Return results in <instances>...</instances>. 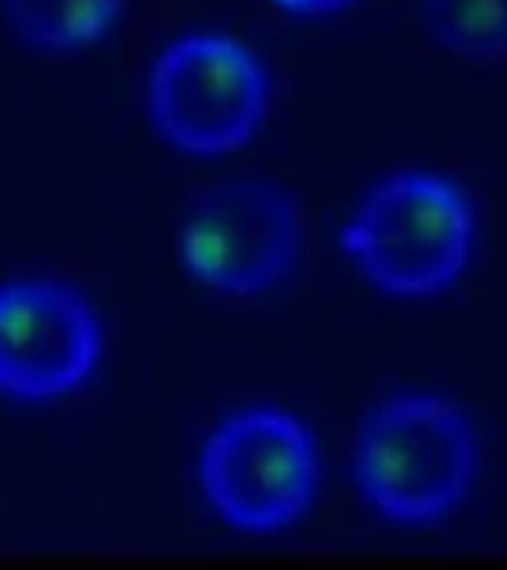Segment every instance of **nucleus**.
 Here are the masks:
<instances>
[{"mask_svg": "<svg viewBox=\"0 0 507 570\" xmlns=\"http://www.w3.org/2000/svg\"><path fill=\"white\" fill-rule=\"evenodd\" d=\"M475 475V429L445 396H391L370 412L354 442L358 489L400 526L445 519L463 505Z\"/></svg>", "mask_w": 507, "mask_h": 570, "instance_id": "f257e3e1", "label": "nucleus"}, {"mask_svg": "<svg viewBox=\"0 0 507 570\" xmlns=\"http://www.w3.org/2000/svg\"><path fill=\"white\" fill-rule=\"evenodd\" d=\"M475 247V214L451 177L396 172L379 180L342 228V249L375 289L433 298L451 289Z\"/></svg>", "mask_w": 507, "mask_h": 570, "instance_id": "f03ea898", "label": "nucleus"}, {"mask_svg": "<svg viewBox=\"0 0 507 570\" xmlns=\"http://www.w3.org/2000/svg\"><path fill=\"white\" fill-rule=\"evenodd\" d=\"M268 112V73L235 37L196 31L159 52L147 75V114L168 145L223 156L247 145Z\"/></svg>", "mask_w": 507, "mask_h": 570, "instance_id": "7ed1b4c3", "label": "nucleus"}, {"mask_svg": "<svg viewBox=\"0 0 507 570\" xmlns=\"http://www.w3.org/2000/svg\"><path fill=\"white\" fill-rule=\"evenodd\" d=\"M198 484L223 522L265 535L291 526L319 487L310 429L282 408H244L207 436Z\"/></svg>", "mask_w": 507, "mask_h": 570, "instance_id": "20e7f679", "label": "nucleus"}, {"mask_svg": "<svg viewBox=\"0 0 507 570\" xmlns=\"http://www.w3.org/2000/svg\"><path fill=\"white\" fill-rule=\"evenodd\" d=\"M301 219L286 189L261 177L207 187L180 222L177 249L196 282L219 294H259L298 259Z\"/></svg>", "mask_w": 507, "mask_h": 570, "instance_id": "39448f33", "label": "nucleus"}, {"mask_svg": "<svg viewBox=\"0 0 507 570\" xmlns=\"http://www.w3.org/2000/svg\"><path fill=\"white\" fill-rule=\"evenodd\" d=\"M103 354V328L79 291L52 280L0 286V394L49 403L82 387Z\"/></svg>", "mask_w": 507, "mask_h": 570, "instance_id": "423d86ee", "label": "nucleus"}, {"mask_svg": "<svg viewBox=\"0 0 507 570\" xmlns=\"http://www.w3.org/2000/svg\"><path fill=\"white\" fill-rule=\"evenodd\" d=\"M126 0H0L3 21L37 52L70 54L103 42L124 19Z\"/></svg>", "mask_w": 507, "mask_h": 570, "instance_id": "0eeeda50", "label": "nucleus"}, {"mask_svg": "<svg viewBox=\"0 0 507 570\" xmlns=\"http://www.w3.org/2000/svg\"><path fill=\"white\" fill-rule=\"evenodd\" d=\"M421 15L447 52L472 61L507 54V0H421Z\"/></svg>", "mask_w": 507, "mask_h": 570, "instance_id": "6e6552de", "label": "nucleus"}, {"mask_svg": "<svg viewBox=\"0 0 507 570\" xmlns=\"http://www.w3.org/2000/svg\"><path fill=\"white\" fill-rule=\"evenodd\" d=\"M273 7L282 12L301 15V19H321V15H333V12L352 7L354 0H270Z\"/></svg>", "mask_w": 507, "mask_h": 570, "instance_id": "1a4fd4ad", "label": "nucleus"}]
</instances>
